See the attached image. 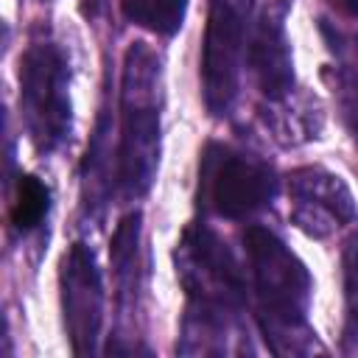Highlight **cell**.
I'll return each instance as SVG.
<instances>
[{
	"instance_id": "cell-1",
	"label": "cell",
	"mask_w": 358,
	"mask_h": 358,
	"mask_svg": "<svg viewBox=\"0 0 358 358\" xmlns=\"http://www.w3.org/2000/svg\"><path fill=\"white\" fill-rule=\"evenodd\" d=\"M243 246L249 255L252 285L260 310V327L274 352L308 350V308L313 280L305 263L266 227H246Z\"/></svg>"
},
{
	"instance_id": "cell-2",
	"label": "cell",
	"mask_w": 358,
	"mask_h": 358,
	"mask_svg": "<svg viewBox=\"0 0 358 358\" xmlns=\"http://www.w3.org/2000/svg\"><path fill=\"white\" fill-rule=\"evenodd\" d=\"M162 70L145 42H131L123 56L120 81V145L117 187L126 196H143L159 162V106Z\"/></svg>"
},
{
	"instance_id": "cell-3",
	"label": "cell",
	"mask_w": 358,
	"mask_h": 358,
	"mask_svg": "<svg viewBox=\"0 0 358 358\" xmlns=\"http://www.w3.org/2000/svg\"><path fill=\"white\" fill-rule=\"evenodd\" d=\"M176 277L190 299L187 327L210 336L227 330V319L246 299V282L235 255L207 227H187L176 249Z\"/></svg>"
},
{
	"instance_id": "cell-4",
	"label": "cell",
	"mask_w": 358,
	"mask_h": 358,
	"mask_svg": "<svg viewBox=\"0 0 358 358\" xmlns=\"http://www.w3.org/2000/svg\"><path fill=\"white\" fill-rule=\"evenodd\" d=\"M20 115L39 154H53L64 145L73 126L70 67L59 45L34 42L20 56Z\"/></svg>"
},
{
	"instance_id": "cell-5",
	"label": "cell",
	"mask_w": 358,
	"mask_h": 358,
	"mask_svg": "<svg viewBox=\"0 0 358 358\" xmlns=\"http://www.w3.org/2000/svg\"><path fill=\"white\" fill-rule=\"evenodd\" d=\"M255 0H210L204 48H201V90L213 115H227L238 98L241 67L249 50V20Z\"/></svg>"
},
{
	"instance_id": "cell-6",
	"label": "cell",
	"mask_w": 358,
	"mask_h": 358,
	"mask_svg": "<svg viewBox=\"0 0 358 358\" xmlns=\"http://www.w3.org/2000/svg\"><path fill=\"white\" fill-rule=\"evenodd\" d=\"M277 193L274 171L241 151L210 143L199 162V201L221 218H246Z\"/></svg>"
},
{
	"instance_id": "cell-7",
	"label": "cell",
	"mask_w": 358,
	"mask_h": 358,
	"mask_svg": "<svg viewBox=\"0 0 358 358\" xmlns=\"http://www.w3.org/2000/svg\"><path fill=\"white\" fill-rule=\"evenodd\" d=\"M62 316L70 347L76 355H90L98 350L101 324H103V282L95 263V255L87 243H73L62 271Z\"/></svg>"
},
{
	"instance_id": "cell-8",
	"label": "cell",
	"mask_w": 358,
	"mask_h": 358,
	"mask_svg": "<svg viewBox=\"0 0 358 358\" xmlns=\"http://www.w3.org/2000/svg\"><path fill=\"white\" fill-rule=\"evenodd\" d=\"M294 196V221L308 235H327L333 227H341L355 218V204L344 182L319 168H302L291 176Z\"/></svg>"
},
{
	"instance_id": "cell-9",
	"label": "cell",
	"mask_w": 358,
	"mask_h": 358,
	"mask_svg": "<svg viewBox=\"0 0 358 358\" xmlns=\"http://www.w3.org/2000/svg\"><path fill=\"white\" fill-rule=\"evenodd\" d=\"M246 64H249L260 92L268 101H280L291 92L294 64H291V50H288V39H285L282 11L266 8L260 14L257 28L249 36Z\"/></svg>"
},
{
	"instance_id": "cell-10",
	"label": "cell",
	"mask_w": 358,
	"mask_h": 358,
	"mask_svg": "<svg viewBox=\"0 0 358 358\" xmlns=\"http://www.w3.org/2000/svg\"><path fill=\"white\" fill-rule=\"evenodd\" d=\"M120 11L129 22L159 34V36H173L187 11V0H120Z\"/></svg>"
},
{
	"instance_id": "cell-11",
	"label": "cell",
	"mask_w": 358,
	"mask_h": 358,
	"mask_svg": "<svg viewBox=\"0 0 358 358\" xmlns=\"http://www.w3.org/2000/svg\"><path fill=\"white\" fill-rule=\"evenodd\" d=\"M140 221H143L140 213H129L112 235V268H115L120 294H134V285H137V271L134 268H137Z\"/></svg>"
},
{
	"instance_id": "cell-12",
	"label": "cell",
	"mask_w": 358,
	"mask_h": 358,
	"mask_svg": "<svg viewBox=\"0 0 358 358\" xmlns=\"http://www.w3.org/2000/svg\"><path fill=\"white\" fill-rule=\"evenodd\" d=\"M50 210V190L42 179L22 173L17 182V196H14V210H11V224L20 232H31L42 224V218Z\"/></svg>"
},
{
	"instance_id": "cell-13",
	"label": "cell",
	"mask_w": 358,
	"mask_h": 358,
	"mask_svg": "<svg viewBox=\"0 0 358 358\" xmlns=\"http://www.w3.org/2000/svg\"><path fill=\"white\" fill-rule=\"evenodd\" d=\"M344 291H347V344L358 341V232L347 241L344 249Z\"/></svg>"
},
{
	"instance_id": "cell-14",
	"label": "cell",
	"mask_w": 358,
	"mask_h": 358,
	"mask_svg": "<svg viewBox=\"0 0 358 358\" xmlns=\"http://www.w3.org/2000/svg\"><path fill=\"white\" fill-rule=\"evenodd\" d=\"M336 3H338L344 11H350V14H355V17H358V0H336Z\"/></svg>"
}]
</instances>
